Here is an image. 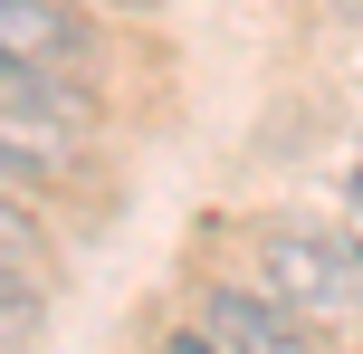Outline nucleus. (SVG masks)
Returning <instances> with one entry per match:
<instances>
[{
    "label": "nucleus",
    "mask_w": 363,
    "mask_h": 354,
    "mask_svg": "<svg viewBox=\"0 0 363 354\" xmlns=\"http://www.w3.org/2000/svg\"><path fill=\"white\" fill-rule=\"evenodd\" d=\"M258 278L287 316H306L315 336H354L363 326V249L354 240H315V230H277L258 249Z\"/></svg>",
    "instance_id": "f257e3e1"
},
{
    "label": "nucleus",
    "mask_w": 363,
    "mask_h": 354,
    "mask_svg": "<svg viewBox=\"0 0 363 354\" xmlns=\"http://www.w3.org/2000/svg\"><path fill=\"white\" fill-rule=\"evenodd\" d=\"M201 336L220 354H325V336L306 316H287L268 287H211L201 297Z\"/></svg>",
    "instance_id": "f03ea898"
},
{
    "label": "nucleus",
    "mask_w": 363,
    "mask_h": 354,
    "mask_svg": "<svg viewBox=\"0 0 363 354\" xmlns=\"http://www.w3.org/2000/svg\"><path fill=\"white\" fill-rule=\"evenodd\" d=\"M96 19L77 0H0V67H86Z\"/></svg>",
    "instance_id": "7ed1b4c3"
},
{
    "label": "nucleus",
    "mask_w": 363,
    "mask_h": 354,
    "mask_svg": "<svg viewBox=\"0 0 363 354\" xmlns=\"http://www.w3.org/2000/svg\"><path fill=\"white\" fill-rule=\"evenodd\" d=\"M86 172V144H77V125H57V115H19L0 106V182H29V192H57Z\"/></svg>",
    "instance_id": "20e7f679"
},
{
    "label": "nucleus",
    "mask_w": 363,
    "mask_h": 354,
    "mask_svg": "<svg viewBox=\"0 0 363 354\" xmlns=\"http://www.w3.org/2000/svg\"><path fill=\"white\" fill-rule=\"evenodd\" d=\"M38 316H48V278H38V268H19V259H0V354L29 345Z\"/></svg>",
    "instance_id": "39448f33"
},
{
    "label": "nucleus",
    "mask_w": 363,
    "mask_h": 354,
    "mask_svg": "<svg viewBox=\"0 0 363 354\" xmlns=\"http://www.w3.org/2000/svg\"><path fill=\"white\" fill-rule=\"evenodd\" d=\"M0 259H19V268L48 278V221H38L29 201H10V182H0Z\"/></svg>",
    "instance_id": "423d86ee"
},
{
    "label": "nucleus",
    "mask_w": 363,
    "mask_h": 354,
    "mask_svg": "<svg viewBox=\"0 0 363 354\" xmlns=\"http://www.w3.org/2000/svg\"><path fill=\"white\" fill-rule=\"evenodd\" d=\"M153 354H220V345H211V336H201V326H172V336H163V345H153Z\"/></svg>",
    "instance_id": "0eeeda50"
}]
</instances>
